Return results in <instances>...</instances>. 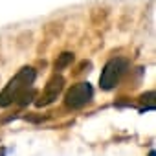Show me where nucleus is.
Masks as SVG:
<instances>
[{
  "label": "nucleus",
  "mask_w": 156,
  "mask_h": 156,
  "mask_svg": "<svg viewBox=\"0 0 156 156\" xmlns=\"http://www.w3.org/2000/svg\"><path fill=\"white\" fill-rule=\"evenodd\" d=\"M33 81H35V70L22 68L0 94V107H8L15 101H19L20 105H26L33 98V88H31Z\"/></svg>",
  "instance_id": "nucleus-1"
},
{
  "label": "nucleus",
  "mask_w": 156,
  "mask_h": 156,
  "mask_svg": "<svg viewBox=\"0 0 156 156\" xmlns=\"http://www.w3.org/2000/svg\"><path fill=\"white\" fill-rule=\"evenodd\" d=\"M127 59H123V57H116V59H110L107 64H105V68H103V72H101V77H99V85H101V88L103 90H110V88H114L116 85H118V81L121 79V75L125 73V70H127Z\"/></svg>",
  "instance_id": "nucleus-2"
},
{
  "label": "nucleus",
  "mask_w": 156,
  "mask_h": 156,
  "mask_svg": "<svg viewBox=\"0 0 156 156\" xmlns=\"http://www.w3.org/2000/svg\"><path fill=\"white\" fill-rule=\"evenodd\" d=\"M92 94H94V90H92V87L88 83L75 85V87H72L66 92V98H64L66 99V107H70V108H81V107H85L92 99Z\"/></svg>",
  "instance_id": "nucleus-3"
},
{
  "label": "nucleus",
  "mask_w": 156,
  "mask_h": 156,
  "mask_svg": "<svg viewBox=\"0 0 156 156\" xmlns=\"http://www.w3.org/2000/svg\"><path fill=\"white\" fill-rule=\"evenodd\" d=\"M62 87H64V79H62L61 75L55 73L51 79L48 81V85L44 87V90H42V94H41V99L37 101V107H46V105L53 103V101L57 99V96L61 94Z\"/></svg>",
  "instance_id": "nucleus-4"
},
{
  "label": "nucleus",
  "mask_w": 156,
  "mask_h": 156,
  "mask_svg": "<svg viewBox=\"0 0 156 156\" xmlns=\"http://www.w3.org/2000/svg\"><path fill=\"white\" fill-rule=\"evenodd\" d=\"M73 61V55L72 53H61L59 57H57V61H55V70H62V68H66L70 62Z\"/></svg>",
  "instance_id": "nucleus-5"
},
{
  "label": "nucleus",
  "mask_w": 156,
  "mask_h": 156,
  "mask_svg": "<svg viewBox=\"0 0 156 156\" xmlns=\"http://www.w3.org/2000/svg\"><path fill=\"white\" fill-rule=\"evenodd\" d=\"M149 156H154V152H151V154H149Z\"/></svg>",
  "instance_id": "nucleus-6"
}]
</instances>
